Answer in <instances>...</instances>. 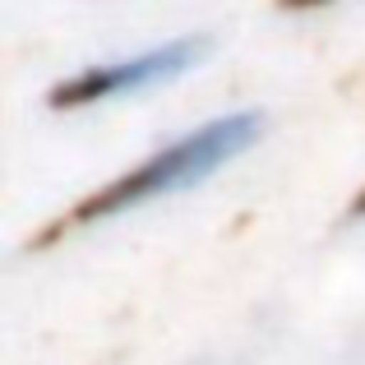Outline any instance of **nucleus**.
<instances>
[{"mask_svg": "<svg viewBox=\"0 0 365 365\" xmlns=\"http://www.w3.org/2000/svg\"><path fill=\"white\" fill-rule=\"evenodd\" d=\"M204 56H208V37H176V42L153 46V51L134 56V61L98 65V70L74 74V79H65L51 93V102L56 107H88V102H102L111 93H130V88H143V83H162L171 74H185Z\"/></svg>", "mask_w": 365, "mask_h": 365, "instance_id": "nucleus-2", "label": "nucleus"}, {"mask_svg": "<svg viewBox=\"0 0 365 365\" xmlns=\"http://www.w3.org/2000/svg\"><path fill=\"white\" fill-rule=\"evenodd\" d=\"M356 213H365V195H361V199H356Z\"/></svg>", "mask_w": 365, "mask_h": 365, "instance_id": "nucleus-3", "label": "nucleus"}, {"mask_svg": "<svg viewBox=\"0 0 365 365\" xmlns=\"http://www.w3.org/2000/svg\"><path fill=\"white\" fill-rule=\"evenodd\" d=\"M259 130H264V120H259L255 111H236V116H222V120L204 125V130H195L190 139L171 143L158 158H148L143 167H134L130 176L111 180V185H102L93 199H83V204L74 208V222H93V217L120 213V208H134V204H143V199H158V195H167V190L195 185L199 176L217 171L241 148H250Z\"/></svg>", "mask_w": 365, "mask_h": 365, "instance_id": "nucleus-1", "label": "nucleus"}]
</instances>
